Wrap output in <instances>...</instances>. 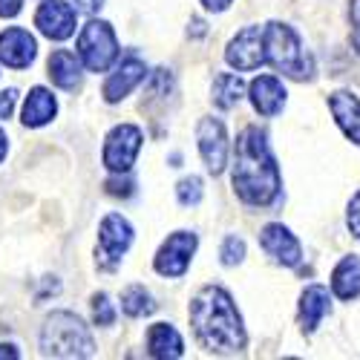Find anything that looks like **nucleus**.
<instances>
[{"mask_svg":"<svg viewBox=\"0 0 360 360\" xmlns=\"http://www.w3.org/2000/svg\"><path fill=\"white\" fill-rule=\"evenodd\" d=\"M231 182L236 196L251 207H265L280 196V188H283L280 167L259 127H245L236 136Z\"/></svg>","mask_w":360,"mask_h":360,"instance_id":"obj_1","label":"nucleus"},{"mask_svg":"<svg viewBox=\"0 0 360 360\" xmlns=\"http://www.w3.org/2000/svg\"><path fill=\"white\" fill-rule=\"evenodd\" d=\"M191 326L202 349L214 354H236L245 349V326L233 297L222 285H202L191 297Z\"/></svg>","mask_w":360,"mask_h":360,"instance_id":"obj_2","label":"nucleus"},{"mask_svg":"<svg viewBox=\"0 0 360 360\" xmlns=\"http://www.w3.org/2000/svg\"><path fill=\"white\" fill-rule=\"evenodd\" d=\"M265 64H271L277 72L294 81H311L314 78V58L303 49V41L285 23H265Z\"/></svg>","mask_w":360,"mask_h":360,"instance_id":"obj_3","label":"nucleus"},{"mask_svg":"<svg viewBox=\"0 0 360 360\" xmlns=\"http://www.w3.org/2000/svg\"><path fill=\"white\" fill-rule=\"evenodd\" d=\"M41 349L46 357H93L96 343L84 320L72 311H52L41 328Z\"/></svg>","mask_w":360,"mask_h":360,"instance_id":"obj_4","label":"nucleus"},{"mask_svg":"<svg viewBox=\"0 0 360 360\" xmlns=\"http://www.w3.org/2000/svg\"><path fill=\"white\" fill-rule=\"evenodd\" d=\"M78 58L89 72H107L118 58V41L107 20H89L78 35Z\"/></svg>","mask_w":360,"mask_h":360,"instance_id":"obj_5","label":"nucleus"},{"mask_svg":"<svg viewBox=\"0 0 360 360\" xmlns=\"http://www.w3.org/2000/svg\"><path fill=\"white\" fill-rule=\"evenodd\" d=\"M133 245V225L122 214H107L98 225V268L112 271Z\"/></svg>","mask_w":360,"mask_h":360,"instance_id":"obj_6","label":"nucleus"},{"mask_svg":"<svg viewBox=\"0 0 360 360\" xmlns=\"http://www.w3.org/2000/svg\"><path fill=\"white\" fill-rule=\"evenodd\" d=\"M141 130L136 124H118L104 141V167L110 173H130L141 150Z\"/></svg>","mask_w":360,"mask_h":360,"instance_id":"obj_7","label":"nucleus"},{"mask_svg":"<svg viewBox=\"0 0 360 360\" xmlns=\"http://www.w3.org/2000/svg\"><path fill=\"white\" fill-rule=\"evenodd\" d=\"M196 245H199V239H196V233H191V231H176V233H170V236L165 239V245L159 248L156 259H153V268H156L162 277H170V280L182 277L188 268H191V259H193V254H196Z\"/></svg>","mask_w":360,"mask_h":360,"instance_id":"obj_8","label":"nucleus"},{"mask_svg":"<svg viewBox=\"0 0 360 360\" xmlns=\"http://www.w3.org/2000/svg\"><path fill=\"white\" fill-rule=\"evenodd\" d=\"M225 61L239 70V72H251L265 64V38H262V26H245L239 32L228 49H225Z\"/></svg>","mask_w":360,"mask_h":360,"instance_id":"obj_9","label":"nucleus"},{"mask_svg":"<svg viewBox=\"0 0 360 360\" xmlns=\"http://www.w3.org/2000/svg\"><path fill=\"white\" fill-rule=\"evenodd\" d=\"M196 141H199V153L207 167V173L219 176L228 165V133L219 118H202L196 127Z\"/></svg>","mask_w":360,"mask_h":360,"instance_id":"obj_10","label":"nucleus"},{"mask_svg":"<svg viewBox=\"0 0 360 360\" xmlns=\"http://www.w3.org/2000/svg\"><path fill=\"white\" fill-rule=\"evenodd\" d=\"M78 9H72L67 0H44L35 12V26L49 41H67L75 32Z\"/></svg>","mask_w":360,"mask_h":360,"instance_id":"obj_11","label":"nucleus"},{"mask_svg":"<svg viewBox=\"0 0 360 360\" xmlns=\"http://www.w3.org/2000/svg\"><path fill=\"white\" fill-rule=\"evenodd\" d=\"M259 245L274 262H280L285 268H297L300 262H303V248H300L297 236L280 222H271V225H265L259 231Z\"/></svg>","mask_w":360,"mask_h":360,"instance_id":"obj_12","label":"nucleus"},{"mask_svg":"<svg viewBox=\"0 0 360 360\" xmlns=\"http://www.w3.org/2000/svg\"><path fill=\"white\" fill-rule=\"evenodd\" d=\"M38 58V41L20 26H9L6 32H0V64L9 70H26L32 67Z\"/></svg>","mask_w":360,"mask_h":360,"instance_id":"obj_13","label":"nucleus"},{"mask_svg":"<svg viewBox=\"0 0 360 360\" xmlns=\"http://www.w3.org/2000/svg\"><path fill=\"white\" fill-rule=\"evenodd\" d=\"M144 78H147L144 61H141V58H136V55H127L124 61L115 67V72L104 81V101L107 104H118L122 98H127Z\"/></svg>","mask_w":360,"mask_h":360,"instance_id":"obj_14","label":"nucleus"},{"mask_svg":"<svg viewBox=\"0 0 360 360\" xmlns=\"http://www.w3.org/2000/svg\"><path fill=\"white\" fill-rule=\"evenodd\" d=\"M248 96H251V104H254V110H257L259 115L274 118V115L285 107V96H288V93H285V86H283L280 78H274V75H259V78L251 81Z\"/></svg>","mask_w":360,"mask_h":360,"instance_id":"obj_15","label":"nucleus"},{"mask_svg":"<svg viewBox=\"0 0 360 360\" xmlns=\"http://www.w3.org/2000/svg\"><path fill=\"white\" fill-rule=\"evenodd\" d=\"M328 311H332V294L326 285H309L300 294V323H303L306 335L314 332Z\"/></svg>","mask_w":360,"mask_h":360,"instance_id":"obj_16","label":"nucleus"},{"mask_svg":"<svg viewBox=\"0 0 360 360\" xmlns=\"http://www.w3.org/2000/svg\"><path fill=\"white\" fill-rule=\"evenodd\" d=\"M328 107H332V115L338 127L346 133V139H352L354 144H360V98L354 93H346V89H340V93H332V98H328Z\"/></svg>","mask_w":360,"mask_h":360,"instance_id":"obj_17","label":"nucleus"},{"mask_svg":"<svg viewBox=\"0 0 360 360\" xmlns=\"http://www.w3.org/2000/svg\"><path fill=\"white\" fill-rule=\"evenodd\" d=\"M147 352L159 360H176L185 354V340L170 323H156L147 332Z\"/></svg>","mask_w":360,"mask_h":360,"instance_id":"obj_18","label":"nucleus"},{"mask_svg":"<svg viewBox=\"0 0 360 360\" xmlns=\"http://www.w3.org/2000/svg\"><path fill=\"white\" fill-rule=\"evenodd\" d=\"M49 81L61 89H75L81 84V58L70 49H55L49 55Z\"/></svg>","mask_w":360,"mask_h":360,"instance_id":"obj_19","label":"nucleus"},{"mask_svg":"<svg viewBox=\"0 0 360 360\" xmlns=\"http://www.w3.org/2000/svg\"><path fill=\"white\" fill-rule=\"evenodd\" d=\"M55 110H58V101L55 96L49 93L46 86H35L29 89V96L23 101V124L26 127H44L55 118Z\"/></svg>","mask_w":360,"mask_h":360,"instance_id":"obj_20","label":"nucleus"},{"mask_svg":"<svg viewBox=\"0 0 360 360\" xmlns=\"http://www.w3.org/2000/svg\"><path fill=\"white\" fill-rule=\"evenodd\" d=\"M332 291L335 297L346 300V303L360 294V257L357 254L343 257L338 262V268L332 271Z\"/></svg>","mask_w":360,"mask_h":360,"instance_id":"obj_21","label":"nucleus"},{"mask_svg":"<svg viewBox=\"0 0 360 360\" xmlns=\"http://www.w3.org/2000/svg\"><path fill=\"white\" fill-rule=\"evenodd\" d=\"M243 96H245V81L239 78V75H233V72H222V75L214 78L211 98H214V104H217L219 110H231V107H236L239 101H243Z\"/></svg>","mask_w":360,"mask_h":360,"instance_id":"obj_22","label":"nucleus"},{"mask_svg":"<svg viewBox=\"0 0 360 360\" xmlns=\"http://www.w3.org/2000/svg\"><path fill=\"white\" fill-rule=\"evenodd\" d=\"M122 311L127 317H147L156 311V303L144 285H127L122 291Z\"/></svg>","mask_w":360,"mask_h":360,"instance_id":"obj_23","label":"nucleus"},{"mask_svg":"<svg viewBox=\"0 0 360 360\" xmlns=\"http://www.w3.org/2000/svg\"><path fill=\"white\" fill-rule=\"evenodd\" d=\"M176 199L182 202L185 207L199 205V202H202V179H199V176H188V179H182V182L176 185Z\"/></svg>","mask_w":360,"mask_h":360,"instance_id":"obj_24","label":"nucleus"},{"mask_svg":"<svg viewBox=\"0 0 360 360\" xmlns=\"http://www.w3.org/2000/svg\"><path fill=\"white\" fill-rule=\"evenodd\" d=\"M219 259L222 265H239L245 259V243L239 236H225V243L219 248Z\"/></svg>","mask_w":360,"mask_h":360,"instance_id":"obj_25","label":"nucleus"},{"mask_svg":"<svg viewBox=\"0 0 360 360\" xmlns=\"http://www.w3.org/2000/svg\"><path fill=\"white\" fill-rule=\"evenodd\" d=\"M93 320H96V326H112L115 323V306L110 303V297L104 291L93 297Z\"/></svg>","mask_w":360,"mask_h":360,"instance_id":"obj_26","label":"nucleus"},{"mask_svg":"<svg viewBox=\"0 0 360 360\" xmlns=\"http://www.w3.org/2000/svg\"><path fill=\"white\" fill-rule=\"evenodd\" d=\"M107 193H112V196H133V182L127 179V173H115L107 182Z\"/></svg>","mask_w":360,"mask_h":360,"instance_id":"obj_27","label":"nucleus"},{"mask_svg":"<svg viewBox=\"0 0 360 360\" xmlns=\"http://www.w3.org/2000/svg\"><path fill=\"white\" fill-rule=\"evenodd\" d=\"M346 222H349V231H352V236H357L360 239V191L352 196V202H349V214H346Z\"/></svg>","mask_w":360,"mask_h":360,"instance_id":"obj_28","label":"nucleus"},{"mask_svg":"<svg viewBox=\"0 0 360 360\" xmlns=\"http://www.w3.org/2000/svg\"><path fill=\"white\" fill-rule=\"evenodd\" d=\"M349 18H352V46H354V52L360 55V0H352Z\"/></svg>","mask_w":360,"mask_h":360,"instance_id":"obj_29","label":"nucleus"},{"mask_svg":"<svg viewBox=\"0 0 360 360\" xmlns=\"http://www.w3.org/2000/svg\"><path fill=\"white\" fill-rule=\"evenodd\" d=\"M15 89H4L0 93V122H6V118L12 115V110H15Z\"/></svg>","mask_w":360,"mask_h":360,"instance_id":"obj_30","label":"nucleus"},{"mask_svg":"<svg viewBox=\"0 0 360 360\" xmlns=\"http://www.w3.org/2000/svg\"><path fill=\"white\" fill-rule=\"evenodd\" d=\"M23 9V0H0V18H15Z\"/></svg>","mask_w":360,"mask_h":360,"instance_id":"obj_31","label":"nucleus"},{"mask_svg":"<svg viewBox=\"0 0 360 360\" xmlns=\"http://www.w3.org/2000/svg\"><path fill=\"white\" fill-rule=\"evenodd\" d=\"M101 6H104V0H75V9L84 15H96L101 12Z\"/></svg>","mask_w":360,"mask_h":360,"instance_id":"obj_32","label":"nucleus"},{"mask_svg":"<svg viewBox=\"0 0 360 360\" xmlns=\"http://www.w3.org/2000/svg\"><path fill=\"white\" fill-rule=\"evenodd\" d=\"M231 4H233V0H202V6L207 12H225Z\"/></svg>","mask_w":360,"mask_h":360,"instance_id":"obj_33","label":"nucleus"},{"mask_svg":"<svg viewBox=\"0 0 360 360\" xmlns=\"http://www.w3.org/2000/svg\"><path fill=\"white\" fill-rule=\"evenodd\" d=\"M191 26H193V29H188V35H193V38H202V35L207 32V29H205V20H199V18H193Z\"/></svg>","mask_w":360,"mask_h":360,"instance_id":"obj_34","label":"nucleus"},{"mask_svg":"<svg viewBox=\"0 0 360 360\" xmlns=\"http://www.w3.org/2000/svg\"><path fill=\"white\" fill-rule=\"evenodd\" d=\"M4 357H9V360H18V357H20V352H18L15 346H9V343H6V346L0 343V360H4Z\"/></svg>","mask_w":360,"mask_h":360,"instance_id":"obj_35","label":"nucleus"},{"mask_svg":"<svg viewBox=\"0 0 360 360\" xmlns=\"http://www.w3.org/2000/svg\"><path fill=\"white\" fill-rule=\"evenodd\" d=\"M6 150H9V139H6V133L0 130V162L6 159Z\"/></svg>","mask_w":360,"mask_h":360,"instance_id":"obj_36","label":"nucleus"}]
</instances>
